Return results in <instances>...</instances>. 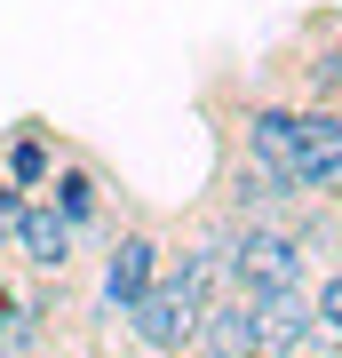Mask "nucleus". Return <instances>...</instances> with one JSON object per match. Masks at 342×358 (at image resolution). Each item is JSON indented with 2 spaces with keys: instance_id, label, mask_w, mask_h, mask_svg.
<instances>
[{
  "instance_id": "nucleus-3",
  "label": "nucleus",
  "mask_w": 342,
  "mask_h": 358,
  "mask_svg": "<svg viewBox=\"0 0 342 358\" xmlns=\"http://www.w3.org/2000/svg\"><path fill=\"white\" fill-rule=\"evenodd\" d=\"M287 192L311 207H342V112L303 103L294 120V159H287Z\"/></svg>"
},
{
  "instance_id": "nucleus-14",
  "label": "nucleus",
  "mask_w": 342,
  "mask_h": 358,
  "mask_svg": "<svg viewBox=\"0 0 342 358\" xmlns=\"http://www.w3.org/2000/svg\"><path fill=\"white\" fill-rule=\"evenodd\" d=\"M334 112H342V103H334Z\"/></svg>"
},
{
  "instance_id": "nucleus-13",
  "label": "nucleus",
  "mask_w": 342,
  "mask_h": 358,
  "mask_svg": "<svg viewBox=\"0 0 342 358\" xmlns=\"http://www.w3.org/2000/svg\"><path fill=\"white\" fill-rule=\"evenodd\" d=\"M24 358H40V350H24Z\"/></svg>"
},
{
  "instance_id": "nucleus-8",
  "label": "nucleus",
  "mask_w": 342,
  "mask_h": 358,
  "mask_svg": "<svg viewBox=\"0 0 342 358\" xmlns=\"http://www.w3.org/2000/svg\"><path fill=\"white\" fill-rule=\"evenodd\" d=\"M199 350H215V358H263V327H255L247 294H215V303L199 310Z\"/></svg>"
},
{
  "instance_id": "nucleus-11",
  "label": "nucleus",
  "mask_w": 342,
  "mask_h": 358,
  "mask_svg": "<svg viewBox=\"0 0 342 358\" xmlns=\"http://www.w3.org/2000/svg\"><path fill=\"white\" fill-rule=\"evenodd\" d=\"M8 327H16V287L0 279V334H8Z\"/></svg>"
},
{
  "instance_id": "nucleus-12",
  "label": "nucleus",
  "mask_w": 342,
  "mask_h": 358,
  "mask_svg": "<svg viewBox=\"0 0 342 358\" xmlns=\"http://www.w3.org/2000/svg\"><path fill=\"white\" fill-rule=\"evenodd\" d=\"M183 358H215V350H199V343H191V350H183Z\"/></svg>"
},
{
  "instance_id": "nucleus-2",
  "label": "nucleus",
  "mask_w": 342,
  "mask_h": 358,
  "mask_svg": "<svg viewBox=\"0 0 342 358\" xmlns=\"http://www.w3.org/2000/svg\"><path fill=\"white\" fill-rule=\"evenodd\" d=\"M199 310H207V294L183 287V279H167V263H159V279L143 287L136 310H127V334H136V350H152V358H183L191 343H199Z\"/></svg>"
},
{
  "instance_id": "nucleus-10",
  "label": "nucleus",
  "mask_w": 342,
  "mask_h": 358,
  "mask_svg": "<svg viewBox=\"0 0 342 358\" xmlns=\"http://www.w3.org/2000/svg\"><path fill=\"white\" fill-rule=\"evenodd\" d=\"M24 199H32V192H16V183L0 176V255H16V223H24Z\"/></svg>"
},
{
  "instance_id": "nucleus-7",
  "label": "nucleus",
  "mask_w": 342,
  "mask_h": 358,
  "mask_svg": "<svg viewBox=\"0 0 342 358\" xmlns=\"http://www.w3.org/2000/svg\"><path fill=\"white\" fill-rule=\"evenodd\" d=\"M56 159H64V136H56V120H40V112H24L0 136V176H8L16 192H40V183L56 176Z\"/></svg>"
},
{
  "instance_id": "nucleus-5",
  "label": "nucleus",
  "mask_w": 342,
  "mask_h": 358,
  "mask_svg": "<svg viewBox=\"0 0 342 358\" xmlns=\"http://www.w3.org/2000/svg\"><path fill=\"white\" fill-rule=\"evenodd\" d=\"M32 199H48L64 223L80 231V239H88V231H104V215H112V176H104V167L88 159V152H72V143H64V159H56V176L40 183Z\"/></svg>"
},
{
  "instance_id": "nucleus-9",
  "label": "nucleus",
  "mask_w": 342,
  "mask_h": 358,
  "mask_svg": "<svg viewBox=\"0 0 342 358\" xmlns=\"http://www.w3.org/2000/svg\"><path fill=\"white\" fill-rule=\"evenodd\" d=\"M311 319H318V343H342V263L311 287Z\"/></svg>"
},
{
  "instance_id": "nucleus-4",
  "label": "nucleus",
  "mask_w": 342,
  "mask_h": 358,
  "mask_svg": "<svg viewBox=\"0 0 342 358\" xmlns=\"http://www.w3.org/2000/svg\"><path fill=\"white\" fill-rule=\"evenodd\" d=\"M294 40H303V56H271V64L294 80L287 96H294V103H327V112H334V103H342V8H311Z\"/></svg>"
},
{
  "instance_id": "nucleus-1",
  "label": "nucleus",
  "mask_w": 342,
  "mask_h": 358,
  "mask_svg": "<svg viewBox=\"0 0 342 358\" xmlns=\"http://www.w3.org/2000/svg\"><path fill=\"white\" fill-rule=\"evenodd\" d=\"M159 263H167L159 223H152V215H127V231H112V247H104V279H96L104 319H127V310L143 303V287L159 279Z\"/></svg>"
},
{
  "instance_id": "nucleus-6",
  "label": "nucleus",
  "mask_w": 342,
  "mask_h": 358,
  "mask_svg": "<svg viewBox=\"0 0 342 358\" xmlns=\"http://www.w3.org/2000/svg\"><path fill=\"white\" fill-rule=\"evenodd\" d=\"M80 255V231L56 215L48 199H24V223H16V263L32 271V279H64Z\"/></svg>"
}]
</instances>
